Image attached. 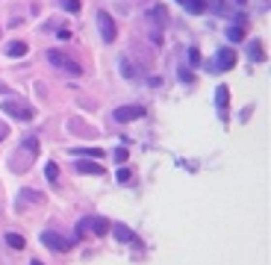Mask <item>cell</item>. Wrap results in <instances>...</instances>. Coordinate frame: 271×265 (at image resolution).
Wrapping results in <instances>:
<instances>
[{
	"mask_svg": "<svg viewBox=\"0 0 271 265\" xmlns=\"http://www.w3.org/2000/svg\"><path fill=\"white\" fill-rule=\"evenodd\" d=\"M204 3H207L209 9H215V12H224V3H221V0H204Z\"/></svg>",
	"mask_w": 271,
	"mask_h": 265,
	"instance_id": "cb8c5ba5",
	"label": "cell"
},
{
	"mask_svg": "<svg viewBox=\"0 0 271 265\" xmlns=\"http://www.w3.org/2000/svg\"><path fill=\"white\" fill-rule=\"evenodd\" d=\"M189 62H191V65L201 62V50H198V47H189Z\"/></svg>",
	"mask_w": 271,
	"mask_h": 265,
	"instance_id": "7402d4cb",
	"label": "cell"
},
{
	"mask_svg": "<svg viewBox=\"0 0 271 265\" xmlns=\"http://www.w3.org/2000/svg\"><path fill=\"white\" fill-rule=\"evenodd\" d=\"M180 3H183V0H180Z\"/></svg>",
	"mask_w": 271,
	"mask_h": 265,
	"instance_id": "f1b7e54d",
	"label": "cell"
},
{
	"mask_svg": "<svg viewBox=\"0 0 271 265\" xmlns=\"http://www.w3.org/2000/svg\"><path fill=\"white\" fill-rule=\"evenodd\" d=\"M112 118L118 121V124H130V121H136V118H144V106H139V103L118 106V109H112Z\"/></svg>",
	"mask_w": 271,
	"mask_h": 265,
	"instance_id": "277c9868",
	"label": "cell"
},
{
	"mask_svg": "<svg viewBox=\"0 0 271 265\" xmlns=\"http://www.w3.org/2000/svg\"><path fill=\"white\" fill-rule=\"evenodd\" d=\"M227 39H230V42H242V39H245V27H239V24L230 27V30H227Z\"/></svg>",
	"mask_w": 271,
	"mask_h": 265,
	"instance_id": "e0dca14e",
	"label": "cell"
},
{
	"mask_svg": "<svg viewBox=\"0 0 271 265\" xmlns=\"http://www.w3.org/2000/svg\"><path fill=\"white\" fill-rule=\"evenodd\" d=\"M45 174H48V180H50V183H53V180H59V165H56V162H48V165H45Z\"/></svg>",
	"mask_w": 271,
	"mask_h": 265,
	"instance_id": "d6986e66",
	"label": "cell"
},
{
	"mask_svg": "<svg viewBox=\"0 0 271 265\" xmlns=\"http://www.w3.org/2000/svg\"><path fill=\"white\" fill-rule=\"evenodd\" d=\"M24 53H27V45H24V42H9V45H6V56L18 59V56H24Z\"/></svg>",
	"mask_w": 271,
	"mask_h": 265,
	"instance_id": "4fadbf2b",
	"label": "cell"
},
{
	"mask_svg": "<svg viewBox=\"0 0 271 265\" xmlns=\"http://www.w3.org/2000/svg\"><path fill=\"white\" fill-rule=\"evenodd\" d=\"M80 174H103V165H97V162H89V159H80L74 165Z\"/></svg>",
	"mask_w": 271,
	"mask_h": 265,
	"instance_id": "9c48e42d",
	"label": "cell"
},
{
	"mask_svg": "<svg viewBox=\"0 0 271 265\" xmlns=\"http://www.w3.org/2000/svg\"><path fill=\"white\" fill-rule=\"evenodd\" d=\"M42 242H45L50 250H71V245H74V239H65V236H59V233H53V230H45V233H42Z\"/></svg>",
	"mask_w": 271,
	"mask_h": 265,
	"instance_id": "8992f818",
	"label": "cell"
},
{
	"mask_svg": "<svg viewBox=\"0 0 271 265\" xmlns=\"http://www.w3.org/2000/svg\"><path fill=\"white\" fill-rule=\"evenodd\" d=\"M6 245H9V248H15V250H21L27 242H24V236H21V233H6Z\"/></svg>",
	"mask_w": 271,
	"mask_h": 265,
	"instance_id": "2e32d148",
	"label": "cell"
},
{
	"mask_svg": "<svg viewBox=\"0 0 271 265\" xmlns=\"http://www.w3.org/2000/svg\"><path fill=\"white\" fill-rule=\"evenodd\" d=\"M24 150H27V154H30V156H35V154H38V139H35V136H30V139H24Z\"/></svg>",
	"mask_w": 271,
	"mask_h": 265,
	"instance_id": "ac0fdd59",
	"label": "cell"
},
{
	"mask_svg": "<svg viewBox=\"0 0 271 265\" xmlns=\"http://www.w3.org/2000/svg\"><path fill=\"white\" fill-rule=\"evenodd\" d=\"M45 198L42 195H38V192H32V188H24V192H21V198H18V209L24 206V203H42Z\"/></svg>",
	"mask_w": 271,
	"mask_h": 265,
	"instance_id": "30bf717a",
	"label": "cell"
},
{
	"mask_svg": "<svg viewBox=\"0 0 271 265\" xmlns=\"http://www.w3.org/2000/svg\"><path fill=\"white\" fill-rule=\"evenodd\" d=\"M86 233H89V221H86V218H83V221H80V224H77V239H83V236H86Z\"/></svg>",
	"mask_w": 271,
	"mask_h": 265,
	"instance_id": "44dd1931",
	"label": "cell"
},
{
	"mask_svg": "<svg viewBox=\"0 0 271 265\" xmlns=\"http://www.w3.org/2000/svg\"><path fill=\"white\" fill-rule=\"evenodd\" d=\"M48 62H50V65H56L59 71L71 74V77H80V74H83L80 62H74V59H71L68 53H62V50H48Z\"/></svg>",
	"mask_w": 271,
	"mask_h": 265,
	"instance_id": "6da1fadb",
	"label": "cell"
},
{
	"mask_svg": "<svg viewBox=\"0 0 271 265\" xmlns=\"http://www.w3.org/2000/svg\"><path fill=\"white\" fill-rule=\"evenodd\" d=\"M130 177H133V171H130V168H118V183H127Z\"/></svg>",
	"mask_w": 271,
	"mask_h": 265,
	"instance_id": "603a6c76",
	"label": "cell"
},
{
	"mask_svg": "<svg viewBox=\"0 0 271 265\" xmlns=\"http://www.w3.org/2000/svg\"><path fill=\"white\" fill-rule=\"evenodd\" d=\"M62 6L68 12H80V0H62Z\"/></svg>",
	"mask_w": 271,
	"mask_h": 265,
	"instance_id": "ffe728a7",
	"label": "cell"
},
{
	"mask_svg": "<svg viewBox=\"0 0 271 265\" xmlns=\"http://www.w3.org/2000/svg\"><path fill=\"white\" fill-rule=\"evenodd\" d=\"M74 154H77V156H92V159H100V156H103V150H100V147H74Z\"/></svg>",
	"mask_w": 271,
	"mask_h": 265,
	"instance_id": "5bb4252c",
	"label": "cell"
},
{
	"mask_svg": "<svg viewBox=\"0 0 271 265\" xmlns=\"http://www.w3.org/2000/svg\"><path fill=\"white\" fill-rule=\"evenodd\" d=\"M233 3H236V6H245V3H248V0H233Z\"/></svg>",
	"mask_w": 271,
	"mask_h": 265,
	"instance_id": "4316f807",
	"label": "cell"
},
{
	"mask_svg": "<svg viewBox=\"0 0 271 265\" xmlns=\"http://www.w3.org/2000/svg\"><path fill=\"white\" fill-rule=\"evenodd\" d=\"M233 65H236V50H233V47H221V50H218V56H215L212 62H207L209 74H221V71H230Z\"/></svg>",
	"mask_w": 271,
	"mask_h": 265,
	"instance_id": "7a4b0ae2",
	"label": "cell"
},
{
	"mask_svg": "<svg viewBox=\"0 0 271 265\" xmlns=\"http://www.w3.org/2000/svg\"><path fill=\"white\" fill-rule=\"evenodd\" d=\"M183 6H186V12H191V15L207 12V3H204V0H183Z\"/></svg>",
	"mask_w": 271,
	"mask_h": 265,
	"instance_id": "7c38bea8",
	"label": "cell"
},
{
	"mask_svg": "<svg viewBox=\"0 0 271 265\" xmlns=\"http://www.w3.org/2000/svg\"><path fill=\"white\" fill-rule=\"evenodd\" d=\"M0 112H6V115H12L18 121H32L35 118V112L27 103H18V100H3V103H0Z\"/></svg>",
	"mask_w": 271,
	"mask_h": 265,
	"instance_id": "3957f363",
	"label": "cell"
},
{
	"mask_svg": "<svg viewBox=\"0 0 271 265\" xmlns=\"http://www.w3.org/2000/svg\"><path fill=\"white\" fill-rule=\"evenodd\" d=\"M97 27H100V39L106 42V45H112L115 42V35H118V30H115V21H112V15L109 12H97Z\"/></svg>",
	"mask_w": 271,
	"mask_h": 265,
	"instance_id": "5b68a950",
	"label": "cell"
},
{
	"mask_svg": "<svg viewBox=\"0 0 271 265\" xmlns=\"http://www.w3.org/2000/svg\"><path fill=\"white\" fill-rule=\"evenodd\" d=\"M215 103H218L221 112L227 109V103H230V89H227V86H218V89H215Z\"/></svg>",
	"mask_w": 271,
	"mask_h": 265,
	"instance_id": "8fae6325",
	"label": "cell"
},
{
	"mask_svg": "<svg viewBox=\"0 0 271 265\" xmlns=\"http://www.w3.org/2000/svg\"><path fill=\"white\" fill-rule=\"evenodd\" d=\"M30 265H45V262H38V259H32V262H30Z\"/></svg>",
	"mask_w": 271,
	"mask_h": 265,
	"instance_id": "83f0119b",
	"label": "cell"
},
{
	"mask_svg": "<svg viewBox=\"0 0 271 265\" xmlns=\"http://www.w3.org/2000/svg\"><path fill=\"white\" fill-rule=\"evenodd\" d=\"M109 230L115 233V239H118V242H133V239H136V233L130 230V227H124V224H109Z\"/></svg>",
	"mask_w": 271,
	"mask_h": 265,
	"instance_id": "ba28073f",
	"label": "cell"
},
{
	"mask_svg": "<svg viewBox=\"0 0 271 265\" xmlns=\"http://www.w3.org/2000/svg\"><path fill=\"white\" fill-rule=\"evenodd\" d=\"M86 221H89V230H92L95 236H106V233H109V221H106V218H100V215H89Z\"/></svg>",
	"mask_w": 271,
	"mask_h": 265,
	"instance_id": "52a82bcc",
	"label": "cell"
},
{
	"mask_svg": "<svg viewBox=\"0 0 271 265\" xmlns=\"http://www.w3.org/2000/svg\"><path fill=\"white\" fill-rule=\"evenodd\" d=\"M6 136H9V127H6V124H3V121H0V141H3V139H6Z\"/></svg>",
	"mask_w": 271,
	"mask_h": 265,
	"instance_id": "484cf974",
	"label": "cell"
},
{
	"mask_svg": "<svg viewBox=\"0 0 271 265\" xmlns=\"http://www.w3.org/2000/svg\"><path fill=\"white\" fill-rule=\"evenodd\" d=\"M248 56H251L254 62H262V59H265V53H262V45H259V42H251V45H248Z\"/></svg>",
	"mask_w": 271,
	"mask_h": 265,
	"instance_id": "9a60e30c",
	"label": "cell"
},
{
	"mask_svg": "<svg viewBox=\"0 0 271 265\" xmlns=\"http://www.w3.org/2000/svg\"><path fill=\"white\" fill-rule=\"evenodd\" d=\"M115 159H118V162H127V147H118V150H115Z\"/></svg>",
	"mask_w": 271,
	"mask_h": 265,
	"instance_id": "d4e9b609",
	"label": "cell"
}]
</instances>
